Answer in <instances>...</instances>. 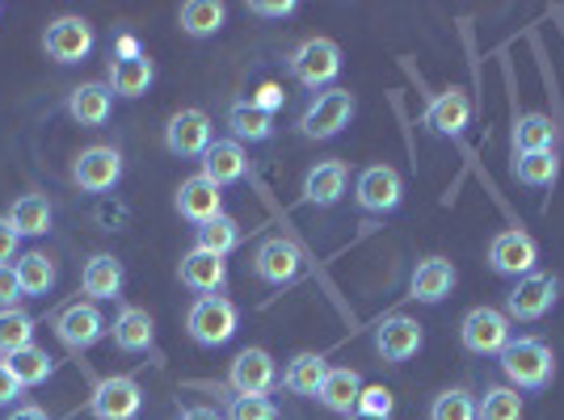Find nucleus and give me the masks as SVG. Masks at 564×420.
Segmentation results:
<instances>
[{
    "label": "nucleus",
    "mask_w": 564,
    "mask_h": 420,
    "mask_svg": "<svg viewBox=\"0 0 564 420\" xmlns=\"http://www.w3.org/2000/svg\"><path fill=\"white\" fill-rule=\"evenodd\" d=\"M506 387L514 391H547L556 378V353L540 336H510V345L497 353Z\"/></svg>",
    "instance_id": "nucleus-1"
},
{
    "label": "nucleus",
    "mask_w": 564,
    "mask_h": 420,
    "mask_svg": "<svg viewBox=\"0 0 564 420\" xmlns=\"http://www.w3.org/2000/svg\"><path fill=\"white\" fill-rule=\"evenodd\" d=\"M236 328H240V311H236L232 299H224V295H198L189 303L186 332L194 345H203V350L228 345L236 336Z\"/></svg>",
    "instance_id": "nucleus-2"
},
{
    "label": "nucleus",
    "mask_w": 564,
    "mask_h": 420,
    "mask_svg": "<svg viewBox=\"0 0 564 420\" xmlns=\"http://www.w3.org/2000/svg\"><path fill=\"white\" fill-rule=\"evenodd\" d=\"M286 64H291L295 85H304L312 93H325L333 80L341 76V47L333 38H307V43L291 51Z\"/></svg>",
    "instance_id": "nucleus-3"
},
{
    "label": "nucleus",
    "mask_w": 564,
    "mask_h": 420,
    "mask_svg": "<svg viewBox=\"0 0 564 420\" xmlns=\"http://www.w3.org/2000/svg\"><path fill=\"white\" fill-rule=\"evenodd\" d=\"M561 303V278L556 274H527V278H518L510 286V295H506V316H510V324H540L543 316L552 311V307Z\"/></svg>",
    "instance_id": "nucleus-4"
},
{
    "label": "nucleus",
    "mask_w": 564,
    "mask_h": 420,
    "mask_svg": "<svg viewBox=\"0 0 564 420\" xmlns=\"http://www.w3.org/2000/svg\"><path fill=\"white\" fill-rule=\"evenodd\" d=\"M354 110H358V101H354L350 89H325V93L312 97V106L304 110V118H300V135L304 140H337L346 126H350Z\"/></svg>",
    "instance_id": "nucleus-5"
},
{
    "label": "nucleus",
    "mask_w": 564,
    "mask_h": 420,
    "mask_svg": "<svg viewBox=\"0 0 564 420\" xmlns=\"http://www.w3.org/2000/svg\"><path fill=\"white\" fill-rule=\"evenodd\" d=\"M510 316L497 307H471L468 316L459 320V341L471 357H497L510 345Z\"/></svg>",
    "instance_id": "nucleus-6"
},
{
    "label": "nucleus",
    "mask_w": 564,
    "mask_h": 420,
    "mask_svg": "<svg viewBox=\"0 0 564 420\" xmlns=\"http://www.w3.org/2000/svg\"><path fill=\"white\" fill-rule=\"evenodd\" d=\"M354 202L367 214H397L400 202H404V177L392 164H371L354 181Z\"/></svg>",
    "instance_id": "nucleus-7"
},
{
    "label": "nucleus",
    "mask_w": 564,
    "mask_h": 420,
    "mask_svg": "<svg viewBox=\"0 0 564 420\" xmlns=\"http://www.w3.org/2000/svg\"><path fill=\"white\" fill-rule=\"evenodd\" d=\"M535 265H540V244H535V235L518 232V228H506V232H497L489 240V269H494L497 278H527V274H535Z\"/></svg>",
    "instance_id": "nucleus-8"
},
{
    "label": "nucleus",
    "mask_w": 564,
    "mask_h": 420,
    "mask_svg": "<svg viewBox=\"0 0 564 420\" xmlns=\"http://www.w3.org/2000/svg\"><path fill=\"white\" fill-rule=\"evenodd\" d=\"M143 408V391L131 374H110L101 378L89 396V417L94 420H135Z\"/></svg>",
    "instance_id": "nucleus-9"
},
{
    "label": "nucleus",
    "mask_w": 564,
    "mask_h": 420,
    "mask_svg": "<svg viewBox=\"0 0 564 420\" xmlns=\"http://www.w3.org/2000/svg\"><path fill=\"white\" fill-rule=\"evenodd\" d=\"M43 51H47V59H55V64H80L94 51V25L85 22V18H76V13H64V18H55L47 25Z\"/></svg>",
    "instance_id": "nucleus-10"
},
{
    "label": "nucleus",
    "mask_w": 564,
    "mask_h": 420,
    "mask_svg": "<svg viewBox=\"0 0 564 420\" xmlns=\"http://www.w3.org/2000/svg\"><path fill=\"white\" fill-rule=\"evenodd\" d=\"M212 143H215V126H212V114H207V110H177V114L169 118L165 147L173 152V156L194 161V156H203Z\"/></svg>",
    "instance_id": "nucleus-11"
},
{
    "label": "nucleus",
    "mask_w": 564,
    "mask_h": 420,
    "mask_svg": "<svg viewBox=\"0 0 564 420\" xmlns=\"http://www.w3.org/2000/svg\"><path fill=\"white\" fill-rule=\"evenodd\" d=\"M300 269H304L300 248H295L291 240H282V235L261 240L258 253H253V274H258L265 286H291V281L300 278Z\"/></svg>",
    "instance_id": "nucleus-12"
},
{
    "label": "nucleus",
    "mask_w": 564,
    "mask_h": 420,
    "mask_svg": "<svg viewBox=\"0 0 564 420\" xmlns=\"http://www.w3.org/2000/svg\"><path fill=\"white\" fill-rule=\"evenodd\" d=\"M72 181L85 189V194H106V189H115L122 181V156H118L115 147H85L76 164H72Z\"/></svg>",
    "instance_id": "nucleus-13"
},
{
    "label": "nucleus",
    "mask_w": 564,
    "mask_h": 420,
    "mask_svg": "<svg viewBox=\"0 0 564 420\" xmlns=\"http://www.w3.org/2000/svg\"><path fill=\"white\" fill-rule=\"evenodd\" d=\"M106 332H110V324H106V316L97 311V303H72L68 311L55 320V336H59L64 350H72V353L94 350Z\"/></svg>",
    "instance_id": "nucleus-14"
},
{
    "label": "nucleus",
    "mask_w": 564,
    "mask_h": 420,
    "mask_svg": "<svg viewBox=\"0 0 564 420\" xmlns=\"http://www.w3.org/2000/svg\"><path fill=\"white\" fill-rule=\"evenodd\" d=\"M471 122V101L464 89H443L430 97V106L422 110V126H430L443 140H459Z\"/></svg>",
    "instance_id": "nucleus-15"
},
{
    "label": "nucleus",
    "mask_w": 564,
    "mask_h": 420,
    "mask_svg": "<svg viewBox=\"0 0 564 420\" xmlns=\"http://www.w3.org/2000/svg\"><path fill=\"white\" fill-rule=\"evenodd\" d=\"M228 383H232L236 396H270L279 383V366L265 350H240L232 357Z\"/></svg>",
    "instance_id": "nucleus-16"
},
{
    "label": "nucleus",
    "mask_w": 564,
    "mask_h": 420,
    "mask_svg": "<svg viewBox=\"0 0 564 420\" xmlns=\"http://www.w3.org/2000/svg\"><path fill=\"white\" fill-rule=\"evenodd\" d=\"M177 214L182 219H189L194 228H203V223H212V219H219L224 214V189L215 186L212 177H203V173H194V177H186L182 186H177Z\"/></svg>",
    "instance_id": "nucleus-17"
},
{
    "label": "nucleus",
    "mask_w": 564,
    "mask_h": 420,
    "mask_svg": "<svg viewBox=\"0 0 564 420\" xmlns=\"http://www.w3.org/2000/svg\"><path fill=\"white\" fill-rule=\"evenodd\" d=\"M425 345V332L417 320H409V316H388L383 324L376 328V353L383 362H409V357H417Z\"/></svg>",
    "instance_id": "nucleus-18"
},
{
    "label": "nucleus",
    "mask_w": 564,
    "mask_h": 420,
    "mask_svg": "<svg viewBox=\"0 0 564 420\" xmlns=\"http://www.w3.org/2000/svg\"><path fill=\"white\" fill-rule=\"evenodd\" d=\"M346 186H350L346 161H316L304 177V202L316 210H329L346 198Z\"/></svg>",
    "instance_id": "nucleus-19"
},
{
    "label": "nucleus",
    "mask_w": 564,
    "mask_h": 420,
    "mask_svg": "<svg viewBox=\"0 0 564 420\" xmlns=\"http://www.w3.org/2000/svg\"><path fill=\"white\" fill-rule=\"evenodd\" d=\"M455 281H459V274H455V265L447 257H425L417 261V269L409 278V295L425 307H438L455 290Z\"/></svg>",
    "instance_id": "nucleus-20"
},
{
    "label": "nucleus",
    "mask_w": 564,
    "mask_h": 420,
    "mask_svg": "<svg viewBox=\"0 0 564 420\" xmlns=\"http://www.w3.org/2000/svg\"><path fill=\"white\" fill-rule=\"evenodd\" d=\"M182 286L189 290H198V295H219L224 286H228V261L224 257H212V253H203V248H189L186 257H182Z\"/></svg>",
    "instance_id": "nucleus-21"
},
{
    "label": "nucleus",
    "mask_w": 564,
    "mask_h": 420,
    "mask_svg": "<svg viewBox=\"0 0 564 420\" xmlns=\"http://www.w3.org/2000/svg\"><path fill=\"white\" fill-rule=\"evenodd\" d=\"M245 168H249V156H245V143L236 140H215L207 152H203V177H212L215 186H232L245 177Z\"/></svg>",
    "instance_id": "nucleus-22"
},
{
    "label": "nucleus",
    "mask_w": 564,
    "mask_h": 420,
    "mask_svg": "<svg viewBox=\"0 0 564 420\" xmlns=\"http://www.w3.org/2000/svg\"><path fill=\"white\" fill-rule=\"evenodd\" d=\"M358 396H362V374L350 371V366H329L316 399L337 417H350V412H358Z\"/></svg>",
    "instance_id": "nucleus-23"
},
{
    "label": "nucleus",
    "mask_w": 564,
    "mask_h": 420,
    "mask_svg": "<svg viewBox=\"0 0 564 420\" xmlns=\"http://www.w3.org/2000/svg\"><path fill=\"white\" fill-rule=\"evenodd\" d=\"M325 374H329V362H325L321 353H295V357L286 362V371H282V387L300 399H316L321 396Z\"/></svg>",
    "instance_id": "nucleus-24"
},
{
    "label": "nucleus",
    "mask_w": 564,
    "mask_h": 420,
    "mask_svg": "<svg viewBox=\"0 0 564 420\" xmlns=\"http://www.w3.org/2000/svg\"><path fill=\"white\" fill-rule=\"evenodd\" d=\"M122 281H127V269H122V261L110 257V253L89 257L85 274H80V286H85V295H89L94 303H101V299H118V295H122Z\"/></svg>",
    "instance_id": "nucleus-25"
},
{
    "label": "nucleus",
    "mask_w": 564,
    "mask_h": 420,
    "mask_svg": "<svg viewBox=\"0 0 564 420\" xmlns=\"http://www.w3.org/2000/svg\"><path fill=\"white\" fill-rule=\"evenodd\" d=\"M110 336H115V345L122 353H148L152 341H156V324H152V316L143 307H122Z\"/></svg>",
    "instance_id": "nucleus-26"
},
{
    "label": "nucleus",
    "mask_w": 564,
    "mask_h": 420,
    "mask_svg": "<svg viewBox=\"0 0 564 420\" xmlns=\"http://www.w3.org/2000/svg\"><path fill=\"white\" fill-rule=\"evenodd\" d=\"M115 110V93H110V85H101V80H89V85H80V89H72L68 97V114L72 122H80V126H101L106 118Z\"/></svg>",
    "instance_id": "nucleus-27"
},
{
    "label": "nucleus",
    "mask_w": 564,
    "mask_h": 420,
    "mask_svg": "<svg viewBox=\"0 0 564 420\" xmlns=\"http://www.w3.org/2000/svg\"><path fill=\"white\" fill-rule=\"evenodd\" d=\"M156 80V68L152 59L140 55V59H110V93L115 97H143Z\"/></svg>",
    "instance_id": "nucleus-28"
},
{
    "label": "nucleus",
    "mask_w": 564,
    "mask_h": 420,
    "mask_svg": "<svg viewBox=\"0 0 564 420\" xmlns=\"http://www.w3.org/2000/svg\"><path fill=\"white\" fill-rule=\"evenodd\" d=\"M514 156H527V152H556V122L540 110H531V114H522L514 122Z\"/></svg>",
    "instance_id": "nucleus-29"
},
{
    "label": "nucleus",
    "mask_w": 564,
    "mask_h": 420,
    "mask_svg": "<svg viewBox=\"0 0 564 420\" xmlns=\"http://www.w3.org/2000/svg\"><path fill=\"white\" fill-rule=\"evenodd\" d=\"M177 22H182L189 38H215L228 22V4H219V0H186L177 9Z\"/></svg>",
    "instance_id": "nucleus-30"
},
{
    "label": "nucleus",
    "mask_w": 564,
    "mask_h": 420,
    "mask_svg": "<svg viewBox=\"0 0 564 420\" xmlns=\"http://www.w3.org/2000/svg\"><path fill=\"white\" fill-rule=\"evenodd\" d=\"M228 126H232L236 143H270L274 140V114L258 110L253 101H236L228 110Z\"/></svg>",
    "instance_id": "nucleus-31"
},
{
    "label": "nucleus",
    "mask_w": 564,
    "mask_h": 420,
    "mask_svg": "<svg viewBox=\"0 0 564 420\" xmlns=\"http://www.w3.org/2000/svg\"><path fill=\"white\" fill-rule=\"evenodd\" d=\"M18 281H22V295L25 299H47L51 290H55V261L47 257V253H25V257H18Z\"/></svg>",
    "instance_id": "nucleus-32"
},
{
    "label": "nucleus",
    "mask_w": 564,
    "mask_h": 420,
    "mask_svg": "<svg viewBox=\"0 0 564 420\" xmlns=\"http://www.w3.org/2000/svg\"><path fill=\"white\" fill-rule=\"evenodd\" d=\"M514 177H518V186L552 189L561 181V156H556V152H527V156H514Z\"/></svg>",
    "instance_id": "nucleus-33"
},
{
    "label": "nucleus",
    "mask_w": 564,
    "mask_h": 420,
    "mask_svg": "<svg viewBox=\"0 0 564 420\" xmlns=\"http://www.w3.org/2000/svg\"><path fill=\"white\" fill-rule=\"evenodd\" d=\"M4 366L18 374L22 387H43L51 374H55V357H51L43 345H25L13 357H4Z\"/></svg>",
    "instance_id": "nucleus-34"
},
{
    "label": "nucleus",
    "mask_w": 564,
    "mask_h": 420,
    "mask_svg": "<svg viewBox=\"0 0 564 420\" xmlns=\"http://www.w3.org/2000/svg\"><path fill=\"white\" fill-rule=\"evenodd\" d=\"M9 223L18 235H47L51 232V202L43 194H22L13 210H9Z\"/></svg>",
    "instance_id": "nucleus-35"
},
{
    "label": "nucleus",
    "mask_w": 564,
    "mask_h": 420,
    "mask_svg": "<svg viewBox=\"0 0 564 420\" xmlns=\"http://www.w3.org/2000/svg\"><path fill=\"white\" fill-rule=\"evenodd\" d=\"M236 244H240V223H236L232 214H219V219L203 223V228L194 232V248H203V253H212V257H228Z\"/></svg>",
    "instance_id": "nucleus-36"
},
{
    "label": "nucleus",
    "mask_w": 564,
    "mask_h": 420,
    "mask_svg": "<svg viewBox=\"0 0 564 420\" xmlns=\"http://www.w3.org/2000/svg\"><path fill=\"white\" fill-rule=\"evenodd\" d=\"M522 396L514 387L497 383V387H485V396L476 399V420H522Z\"/></svg>",
    "instance_id": "nucleus-37"
},
{
    "label": "nucleus",
    "mask_w": 564,
    "mask_h": 420,
    "mask_svg": "<svg viewBox=\"0 0 564 420\" xmlns=\"http://www.w3.org/2000/svg\"><path fill=\"white\" fill-rule=\"evenodd\" d=\"M25 345H34V316H25L22 307L0 311V362L25 350Z\"/></svg>",
    "instance_id": "nucleus-38"
},
{
    "label": "nucleus",
    "mask_w": 564,
    "mask_h": 420,
    "mask_svg": "<svg viewBox=\"0 0 564 420\" xmlns=\"http://www.w3.org/2000/svg\"><path fill=\"white\" fill-rule=\"evenodd\" d=\"M430 420H476V399L468 387H447L430 404Z\"/></svg>",
    "instance_id": "nucleus-39"
},
{
    "label": "nucleus",
    "mask_w": 564,
    "mask_h": 420,
    "mask_svg": "<svg viewBox=\"0 0 564 420\" xmlns=\"http://www.w3.org/2000/svg\"><path fill=\"white\" fill-rule=\"evenodd\" d=\"M228 420H279V408L265 396H236L228 404Z\"/></svg>",
    "instance_id": "nucleus-40"
},
{
    "label": "nucleus",
    "mask_w": 564,
    "mask_h": 420,
    "mask_svg": "<svg viewBox=\"0 0 564 420\" xmlns=\"http://www.w3.org/2000/svg\"><path fill=\"white\" fill-rule=\"evenodd\" d=\"M392 408H397V396H392L388 387H362V396H358V412H362V417L392 420Z\"/></svg>",
    "instance_id": "nucleus-41"
},
{
    "label": "nucleus",
    "mask_w": 564,
    "mask_h": 420,
    "mask_svg": "<svg viewBox=\"0 0 564 420\" xmlns=\"http://www.w3.org/2000/svg\"><path fill=\"white\" fill-rule=\"evenodd\" d=\"M22 295V281H18V269L13 265H0V311H9V307H18Z\"/></svg>",
    "instance_id": "nucleus-42"
},
{
    "label": "nucleus",
    "mask_w": 564,
    "mask_h": 420,
    "mask_svg": "<svg viewBox=\"0 0 564 420\" xmlns=\"http://www.w3.org/2000/svg\"><path fill=\"white\" fill-rule=\"evenodd\" d=\"M295 0H249V13L253 18H295Z\"/></svg>",
    "instance_id": "nucleus-43"
},
{
    "label": "nucleus",
    "mask_w": 564,
    "mask_h": 420,
    "mask_svg": "<svg viewBox=\"0 0 564 420\" xmlns=\"http://www.w3.org/2000/svg\"><path fill=\"white\" fill-rule=\"evenodd\" d=\"M258 110H265V114H279L282 110V101H286V93H282V85H261L258 93L249 97Z\"/></svg>",
    "instance_id": "nucleus-44"
},
{
    "label": "nucleus",
    "mask_w": 564,
    "mask_h": 420,
    "mask_svg": "<svg viewBox=\"0 0 564 420\" xmlns=\"http://www.w3.org/2000/svg\"><path fill=\"white\" fill-rule=\"evenodd\" d=\"M18 244H22V235L13 232L9 214H0V265H9V261H13V253H18Z\"/></svg>",
    "instance_id": "nucleus-45"
},
{
    "label": "nucleus",
    "mask_w": 564,
    "mask_h": 420,
    "mask_svg": "<svg viewBox=\"0 0 564 420\" xmlns=\"http://www.w3.org/2000/svg\"><path fill=\"white\" fill-rule=\"evenodd\" d=\"M25 387L18 383V374L9 371L4 362H0V408H9V404H18V396H22Z\"/></svg>",
    "instance_id": "nucleus-46"
},
{
    "label": "nucleus",
    "mask_w": 564,
    "mask_h": 420,
    "mask_svg": "<svg viewBox=\"0 0 564 420\" xmlns=\"http://www.w3.org/2000/svg\"><path fill=\"white\" fill-rule=\"evenodd\" d=\"M143 47H140V38H131V34H122L115 43V59H140Z\"/></svg>",
    "instance_id": "nucleus-47"
},
{
    "label": "nucleus",
    "mask_w": 564,
    "mask_h": 420,
    "mask_svg": "<svg viewBox=\"0 0 564 420\" xmlns=\"http://www.w3.org/2000/svg\"><path fill=\"white\" fill-rule=\"evenodd\" d=\"M4 420H51V417L43 412V408H39V404H18V408H13V412H9Z\"/></svg>",
    "instance_id": "nucleus-48"
},
{
    "label": "nucleus",
    "mask_w": 564,
    "mask_h": 420,
    "mask_svg": "<svg viewBox=\"0 0 564 420\" xmlns=\"http://www.w3.org/2000/svg\"><path fill=\"white\" fill-rule=\"evenodd\" d=\"M182 420H219V412H215V408H186Z\"/></svg>",
    "instance_id": "nucleus-49"
},
{
    "label": "nucleus",
    "mask_w": 564,
    "mask_h": 420,
    "mask_svg": "<svg viewBox=\"0 0 564 420\" xmlns=\"http://www.w3.org/2000/svg\"><path fill=\"white\" fill-rule=\"evenodd\" d=\"M350 420H388V417H362V412H358V417H350Z\"/></svg>",
    "instance_id": "nucleus-50"
}]
</instances>
